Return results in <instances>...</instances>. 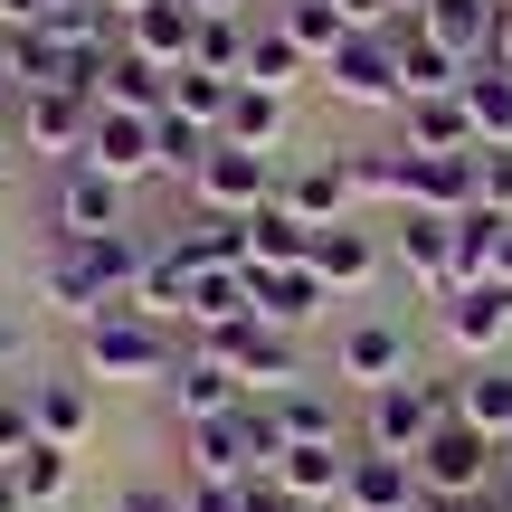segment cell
Wrapping results in <instances>:
<instances>
[{"label":"cell","mask_w":512,"mask_h":512,"mask_svg":"<svg viewBox=\"0 0 512 512\" xmlns=\"http://www.w3.org/2000/svg\"><path fill=\"white\" fill-rule=\"evenodd\" d=\"M143 238L133 228H114V238H57L48 266H38V294H48L57 313H76V332L95 323V313L133 304V285H143Z\"/></svg>","instance_id":"obj_1"},{"label":"cell","mask_w":512,"mask_h":512,"mask_svg":"<svg viewBox=\"0 0 512 512\" xmlns=\"http://www.w3.org/2000/svg\"><path fill=\"white\" fill-rule=\"evenodd\" d=\"M76 351H86V380H124V389H143V380H171V361H181L171 323H162V313H143V304H114V313H95V323L76 332Z\"/></svg>","instance_id":"obj_2"},{"label":"cell","mask_w":512,"mask_h":512,"mask_svg":"<svg viewBox=\"0 0 512 512\" xmlns=\"http://www.w3.org/2000/svg\"><path fill=\"white\" fill-rule=\"evenodd\" d=\"M437 418H456V389H427V370H408V380H389V389H370V399H351V446L418 456Z\"/></svg>","instance_id":"obj_3"},{"label":"cell","mask_w":512,"mask_h":512,"mask_svg":"<svg viewBox=\"0 0 512 512\" xmlns=\"http://www.w3.org/2000/svg\"><path fill=\"white\" fill-rule=\"evenodd\" d=\"M408 370H418V332L399 313H351V332L332 342V389L342 399H370V389L408 380Z\"/></svg>","instance_id":"obj_4"},{"label":"cell","mask_w":512,"mask_h":512,"mask_svg":"<svg viewBox=\"0 0 512 512\" xmlns=\"http://www.w3.org/2000/svg\"><path fill=\"white\" fill-rule=\"evenodd\" d=\"M313 76H323V95L351 105V114H399V48H389V29H351Z\"/></svg>","instance_id":"obj_5"},{"label":"cell","mask_w":512,"mask_h":512,"mask_svg":"<svg viewBox=\"0 0 512 512\" xmlns=\"http://www.w3.org/2000/svg\"><path fill=\"white\" fill-rule=\"evenodd\" d=\"M275 181H285V162H275V152H238V143H219V152L200 162V181H190V209L256 219V209L275 200Z\"/></svg>","instance_id":"obj_6"},{"label":"cell","mask_w":512,"mask_h":512,"mask_svg":"<svg viewBox=\"0 0 512 512\" xmlns=\"http://www.w3.org/2000/svg\"><path fill=\"white\" fill-rule=\"evenodd\" d=\"M86 133H95V95L86 86H38L19 95V143L38 152V162H86Z\"/></svg>","instance_id":"obj_7"},{"label":"cell","mask_w":512,"mask_h":512,"mask_svg":"<svg viewBox=\"0 0 512 512\" xmlns=\"http://www.w3.org/2000/svg\"><path fill=\"white\" fill-rule=\"evenodd\" d=\"M437 332H446V351H465V361H503V351H512V285H503V275L456 285L446 313H437Z\"/></svg>","instance_id":"obj_8"},{"label":"cell","mask_w":512,"mask_h":512,"mask_svg":"<svg viewBox=\"0 0 512 512\" xmlns=\"http://www.w3.org/2000/svg\"><path fill=\"white\" fill-rule=\"evenodd\" d=\"M200 351H219V361L238 370L247 399H275V389L304 380V342H294V332H275V323H238V332H219V342H200Z\"/></svg>","instance_id":"obj_9"},{"label":"cell","mask_w":512,"mask_h":512,"mask_svg":"<svg viewBox=\"0 0 512 512\" xmlns=\"http://www.w3.org/2000/svg\"><path fill=\"white\" fill-rule=\"evenodd\" d=\"M408 465H418L427 494H484V484H494V437H484V427H465V418H437V427H427V446H418Z\"/></svg>","instance_id":"obj_10"},{"label":"cell","mask_w":512,"mask_h":512,"mask_svg":"<svg viewBox=\"0 0 512 512\" xmlns=\"http://www.w3.org/2000/svg\"><path fill=\"white\" fill-rule=\"evenodd\" d=\"M86 162L114 171V181H152L162 171V114H124V105H95V133H86Z\"/></svg>","instance_id":"obj_11"},{"label":"cell","mask_w":512,"mask_h":512,"mask_svg":"<svg viewBox=\"0 0 512 512\" xmlns=\"http://www.w3.org/2000/svg\"><path fill=\"white\" fill-rule=\"evenodd\" d=\"M124 209H133V190L114 181V171H95V162L57 171V238H114Z\"/></svg>","instance_id":"obj_12"},{"label":"cell","mask_w":512,"mask_h":512,"mask_svg":"<svg viewBox=\"0 0 512 512\" xmlns=\"http://www.w3.org/2000/svg\"><path fill=\"white\" fill-rule=\"evenodd\" d=\"M275 200H285V209H294L304 228L361 219V200H351V162H342V152H304V162H285V181H275Z\"/></svg>","instance_id":"obj_13"},{"label":"cell","mask_w":512,"mask_h":512,"mask_svg":"<svg viewBox=\"0 0 512 512\" xmlns=\"http://www.w3.org/2000/svg\"><path fill=\"white\" fill-rule=\"evenodd\" d=\"M399 209L465 219L475 209V152H399Z\"/></svg>","instance_id":"obj_14"},{"label":"cell","mask_w":512,"mask_h":512,"mask_svg":"<svg viewBox=\"0 0 512 512\" xmlns=\"http://www.w3.org/2000/svg\"><path fill=\"white\" fill-rule=\"evenodd\" d=\"M380 266H389V228H370V219H332V228H313V275H323L332 294H361Z\"/></svg>","instance_id":"obj_15"},{"label":"cell","mask_w":512,"mask_h":512,"mask_svg":"<svg viewBox=\"0 0 512 512\" xmlns=\"http://www.w3.org/2000/svg\"><path fill=\"white\" fill-rule=\"evenodd\" d=\"M427 484L408 456H380V446H351V475H342V503L332 512H418Z\"/></svg>","instance_id":"obj_16"},{"label":"cell","mask_w":512,"mask_h":512,"mask_svg":"<svg viewBox=\"0 0 512 512\" xmlns=\"http://www.w3.org/2000/svg\"><path fill=\"white\" fill-rule=\"evenodd\" d=\"M389 256H399V275L456 294V219H437V209H399V219H389Z\"/></svg>","instance_id":"obj_17"},{"label":"cell","mask_w":512,"mask_h":512,"mask_svg":"<svg viewBox=\"0 0 512 512\" xmlns=\"http://www.w3.org/2000/svg\"><path fill=\"white\" fill-rule=\"evenodd\" d=\"M247 285H256V323L294 332V342H304V323L332 304V285H323L313 266H247Z\"/></svg>","instance_id":"obj_18"},{"label":"cell","mask_w":512,"mask_h":512,"mask_svg":"<svg viewBox=\"0 0 512 512\" xmlns=\"http://www.w3.org/2000/svg\"><path fill=\"white\" fill-rule=\"evenodd\" d=\"M399 152H484L475 114H465V95H408L399 105Z\"/></svg>","instance_id":"obj_19"},{"label":"cell","mask_w":512,"mask_h":512,"mask_svg":"<svg viewBox=\"0 0 512 512\" xmlns=\"http://www.w3.org/2000/svg\"><path fill=\"white\" fill-rule=\"evenodd\" d=\"M275 427H285V446H351V399L342 389H313V380H294V389H275Z\"/></svg>","instance_id":"obj_20"},{"label":"cell","mask_w":512,"mask_h":512,"mask_svg":"<svg viewBox=\"0 0 512 512\" xmlns=\"http://www.w3.org/2000/svg\"><path fill=\"white\" fill-rule=\"evenodd\" d=\"M162 389H171V408H181V427H200V418H228V408L247 399V389H238V370H228L219 351H181Z\"/></svg>","instance_id":"obj_21"},{"label":"cell","mask_w":512,"mask_h":512,"mask_svg":"<svg viewBox=\"0 0 512 512\" xmlns=\"http://www.w3.org/2000/svg\"><path fill=\"white\" fill-rule=\"evenodd\" d=\"M181 323L200 332V342H219V332L256 323V285H247V266H200V285H190Z\"/></svg>","instance_id":"obj_22"},{"label":"cell","mask_w":512,"mask_h":512,"mask_svg":"<svg viewBox=\"0 0 512 512\" xmlns=\"http://www.w3.org/2000/svg\"><path fill=\"white\" fill-rule=\"evenodd\" d=\"M124 48L152 57V67H190V48H200V10H190V0H143V10L124 19Z\"/></svg>","instance_id":"obj_23"},{"label":"cell","mask_w":512,"mask_h":512,"mask_svg":"<svg viewBox=\"0 0 512 512\" xmlns=\"http://www.w3.org/2000/svg\"><path fill=\"white\" fill-rule=\"evenodd\" d=\"M494 19H503V0H427L418 29L437 38L446 57H465V67H475V57H494Z\"/></svg>","instance_id":"obj_24"},{"label":"cell","mask_w":512,"mask_h":512,"mask_svg":"<svg viewBox=\"0 0 512 512\" xmlns=\"http://www.w3.org/2000/svg\"><path fill=\"white\" fill-rule=\"evenodd\" d=\"M446 389H456V418L465 427H484V437H512V351H503V361H465V380H446Z\"/></svg>","instance_id":"obj_25"},{"label":"cell","mask_w":512,"mask_h":512,"mask_svg":"<svg viewBox=\"0 0 512 512\" xmlns=\"http://www.w3.org/2000/svg\"><path fill=\"white\" fill-rule=\"evenodd\" d=\"M19 389H29V418H38L48 446H86L95 437V389L86 380H19Z\"/></svg>","instance_id":"obj_26"},{"label":"cell","mask_w":512,"mask_h":512,"mask_svg":"<svg viewBox=\"0 0 512 512\" xmlns=\"http://www.w3.org/2000/svg\"><path fill=\"white\" fill-rule=\"evenodd\" d=\"M389 48H399V105H408V95H446V86H465V57H446L437 38L418 29V19H399V29H389Z\"/></svg>","instance_id":"obj_27"},{"label":"cell","mask_w":512,"mask_h":512,"mask_svg":"<svg viewBox=\"0 0 512 512\" xmlns=\"http://www.w3.org/2000/svg\"><path fill=\"white\" fill-rule=\"evenodd\" d=\"M342 475H351V446H285L275 456V484L294 503H342Z\"/></svg>","instance_id":"obj_28"},{"label":"cell","mask_w":512,"mask_h":512,"mask_svg":"<svg viewBox=\"0 0 512 512\" xmlns=\"http://www.w3.org/2000/svg\"><path fill=\"white\" fill-rule=\"evenodd\" d=\"M219 143H238V152H275V143H285V95L238 86V95H228V114H219Z\"/></svg>","instance_id":"obj_29"},{"label":"cell","mask_w":512,"mask_h":512,"mask_svg":"<svg viewBox=\"0 0 512 512\" xmlns=\"http://www.w3.org/2000/svg\"><path fill=\"white\" fill-rule=\"evenodd\" d=\"M304 76H313V57L294 48V38L275 29V19H266V29H247V76H238V86H266V95H294V86H304Z\"/></svg>","instance_id":"obj_30"},{"label":"cell","mask_w":512,"mask_h":512,"mask_svg":"<svg viewBox=\"0 0 512 512\" xmlns=\"http://www.w3.org/2000/svg\"><path fill=\"white\" fill-rule=\"evenodd\" d=\"M247 266H313V228L294 219L285 200H266L247 219Z\"/></svg>","instance_id":"obj_31"},{"label":"cell","mask_w":512,"mask_h":512,"mask_svg":"<svg viewBox=\"0 0 512 512\" xmlns=\"http://www.w3.org/2000/svg\"><path fill=\"white\" fill-rule=\"evenodd\" d=\"M456 95H465V114H475V133H484V143H512V67H494V57H475Z\"/></svg>","instance_id":"obj_32"},{"label":"cell","mask_w":512,"mask_h":512,"mask_svg":"<svg viewBox=\"0 0 512 512\" xmlns=\"http://www.w3.org/2000/svg\"><path fill=\"white\" fill-rule=\"evenodd\" d=\"M275 29H285L294 48H304L313 67H323V57L351 38V19H342V0H275Z\"/></svg>","instance_id":"obj_33"},{"label":"cell","mask_w":512,"mask_h":512,"mask_svg":"<svg viewBox=\"0 0 512 512\" xmlns=\"http://www.w3.org/2000/svg\"><path fill=\"white\" fill-rule=\"evenodd\" d=\"M67 475H76V446H48V437H38L29 456H10V494H19V512H29V503H67Z\"/></svg>","instance_id":"obj_34"},{"label":"cell","mask_w":512,"mask_h":512,"mask_svg":"<svg viewBox=\"0 0 512 512\" xmlns=\"http://www.w3.org/2000/svg\"><path fill=\"white\" fill-rule=\"evenodd\" d=\"M228 95H238V76H209V67H171V114H190V124L219 133Z\"/></svg>","instance_id":"obj_35"},{"label":"cell","mask_w":512,"mask_h":512,"mask_svg":"<svg viewBox=\"0 0 512 512\" xmlns=\"http://www.w3.org/2000/svg\"><path fill=\"white\" fill-rule=\"evenodd\" d=\"M209 152H219V133H209V124H190V114H162V171H171V181H200Z\"/></svg>","instance_id":"obj_36"},{"label":"cell","mask_w":512,"mask_h":512,"mask_svg":"<svg viewBox=\"0 0 512 512\" xmlns=\"http://www.w3.org/2000/svg\"><path fill=\"white\" fill-rule=\"evenodd\" d=\"M190 67H209V76H247V29H238V19H200V48H190Z\"/></svg>","instance_id":"obj_37"},{"label":"cell","mask_w":512,"mask_h":512,"mask_svg":"<svg viewBox=\"0 0 512 512\" xmlns=\"http://www.w3.org/2000/svg\"><path fill=\"white\" fill-rule=\"evenodd\" d=\"M475 209L512 219V143H484V152H475Z\"/></svg>","instance_id":"obj_38"},{"label":"cell","mask_w":512,"mask_h":512,"mask_svg":"<svg viewBox=\"0 0 512 512\" xmlns=\"http://www.w3.org/2000/svg\"><path fill=\"white\" fill-rule=\"evenodd\" d=\"M351 162V200H399V143L389 152H342Z\"/></svg>","instance_id":"obj_39"},{"label":"cell","mask_w":512,"mask_h":512,"mask_svg":"<svg viewBox=\"0 0 512 512\" xmlns=\"http://www.w3.org/2000/svg\"><path fill=\"white\" fill-rule=\"evenodd\" d=\"M38 446V418H29V389H0V465Z\"/></svg>","instance_id":"obj_40"},{"label":"cell","mask_w":512,"mask_h":512,"mask_svg":"<svg viewBox=\"0 0 512 512\" xmlns=\"http://www.w3.org/2000/svg\"><path fill=\"white\" fill-rule=\"evenodd\" d=\"M114 512H190V494H171V484H124Z\"/></svg>","instance_id":"obj_41"},{"label":"cell","mask_w":512,"mask_h":512,"mask_svg":"<svg viewBox=\"0 0 512 512\" xmlns=\"http://www.w3.org/2000/svg\"><path fill=\"white\" fill-rule=\"evenodd\" d=\"M19 361H29V313L0 304V370H19Z\"/></svg>","instance_id":"obj_42"},{"label":"cell","mask_w":512,"mask_h":512,"mask_svg":"<svg viewBox=\"0 0 512 512\" xmlns=\"http://www.w3.org/2000/svg\"><path fill=\"white\" fill-rule=\"evenodd\" d=\"M342 19H351V29H399V0H342Z\"/></svg>","instance_id":"obj_43"},{"label":"cell","mask_w":512,"mask_h":512,"mask_svg":"<svg viewBox=\"0 0 512 512\" xmlns=\"http://www.w3.org/2000/svg\"><path fill=\"white\" fill-rule=\"evenodd\" d=\"M238 494H247V512H294V494H285V484H275V475H247Z\"/></svg>","instance_id":"obj_44"},{"label":"cell","mask_w":512,"mask_h":512,"mask_svg":"<svg viewBox=\"0 0 512 512\" xmlns=\"http://www.w3.org/2000/svg\"><path fill=\"white\" fill-rule=\"evenodd\" d=\"M190 512H247L238 484H190Z\"/></svg>","instance_id":"obj_45"},{"label":"cell","mask_w":512,"mask_h":512,"mask_svg":"<svg viewBox=\"0 0 512 512\" xmlns=\"http://www.w3.org/2000/svg\"><path fill=\"white\" fill-rule=\"evenodd\" d=\"M48 10H57V0H0V29H38Z\"/></svg>","instance_id":"obj_46"},{"label":"cell","mask_w":512,"mask_h":512,"mask_svg":"<svg viewBox=\"0 0 512 512\" xmlns=\"http://www.w3.org/2000/svg\"><path fill=\"white\" fill-rule=\"evenodd\" d=\"M484 494H494V503H503V512H512V437H503V446H494V484H484Z\"/></svg>","instance_id":"obj_47"},{"label":"cell","mask_w":512,"mask_h":512,"mask_svg":"<svg viewBox=\"0 0 512 512\" xmlns=\"http://www.w3.org/2000/svg\"><path fill=\"white\" fill-rule=\"evenodd\" d=\"M494 67H512V10L494 19Z\"/></svg>","instance_id":"obj_48"},{"label":"cell","mask_w":512,"mask_h":512,"mask_svg":"<svg viewBox=\"0 0 512 512\" xmlns=\"http://www.w3.org/2000/svg\"><path fill=\"white\" fill-rule=\"evenodd\" d=\"M494 275H503V285H512V219H503V247H494Z\"/></svg>","instance_id":"obj_49"},{"label":"cell","mask_w":512,"mask_h":512,"mask_svg":"<svg viewBox=\"0 0 512 512\" xmlns=\"http://www.w3.org/2000/svg\"><path fill=\"white\" fill-rule=\"evenodd\" d=\"M190 10H200V19H238V0H190Z\"/></svg>","instance_id":"obj_50"},{"label":"cell","mask_w":512,"mask_h":512,"mask_svg":"<svg viewBox=\"0 0 512 512\" xmlns=\"http://www.w3.org/2000/svg\"><path fill=\"white\" fill-rule=\"evenodd\" d=\"M0 512H19V494H10V465H0Z\"/></svg>","instance_id":"obj_51"},{"label":"cell","mask_w":512,"mask_h":512,"mask_svg":"<svg viewBox=\"0 0 512 512\" xmlns=\"http://www.w3.org/2000/svg\"><path fill=\"white\" fill-rule=\"evenodd\" d=\"M105 10H114V19H133V10H143V0H105Z\"/></svg>","instance_id":"obj_52"},{"label":"cell","mask_w":512,"mask_h":512,"mask_svg":"<svg viewBox=\"0 0 512 512\" xmlns=\"http://www.w3.org/2000/svg\"><path fill=\"white\" fill-rule=\"evenodd\" d=\"M10 95H19V86H10V67H0V105H10Z\"/></svg>","instance_id":"obj_53"},{"label":"cell","mask_w":512,"mask_h":512,"mask_svg":"<svg viewBox=\"0 0 512 512\" xmlns=\"http://www.w3.org/2000/svg\"><path fill=\"white\" fill-rule=\"evenodd\" d=\"M29 512H67V503H29Z\"/></svg>","instance_id":"obj_54"},{"label":"cell","mask_w":512,"mask_h":512,"mask_svg":"<svg viewBox=\"0 0 512 512\" xmlns=\"http://www.w3.org/2000/svg\"><path fill=\"white\" fill-rule=\"evenodd\" d=\"M294 512H332V503H294Z\"/></svg>","instance_id":"obj_55"},{"label":"cell","mask_w":512,"mask_h":512,"mask_svg":"<svg viewBox=\"0 0 512 512\" xmlns=\"http://www.w3.org/2000/svg\"><path fill=\"white\" fill-rule=\"evenodd\" d=\"M503 10H512V0H503Z\"/></svg>","instance_id":"obj_56"},{"label":"cell","mask_w":512,"mask_h":512,"mask_svg":"<svg viewBox=\"0 0 512 512\" xmlns=\"http://www.w3.org/2000/svg\"><path fill=\"white\" fill-rule=\"evenodd\" d=\"M0 171H10V162H0Z\"/></svg>","instance_id":"obj_57"}]
</instances>
